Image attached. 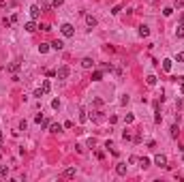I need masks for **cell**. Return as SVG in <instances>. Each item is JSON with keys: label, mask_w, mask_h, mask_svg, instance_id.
Instances as JSON below:
<instances>
[{"label": "cell", "mask_w": 184, "mask_h": 182, "mask_svg": "<svg viewBox=\"0 0 184 182\" xmlns=\"http://www.w3.org/2000/svg\"><path fill=\"white\" fill-rule=\"evenodd\" d=\"M176 7H184V0H176Z\"/></svg>", "instance_id": "obj_34"}, {"label": "cell", "mask_w": 184, "mask_h": 182, "mask_svg": "<svg viewBox=\"0 0 184 182\" xmlns=\"http://www.w3.org/2000/svg\"><path fill=\"white\" fill-rule=\"evenodd\" d=\"M75 174H77V169H75V167H67V169L62 171V176H64V178H75Z\"/></svg>", "instance_id": "obj_5"}, {"label": "cell", "mask_w": 184, "mask_h": 182, "mask_svg": "<svg viewBox=\"0 0 184 182\" xmlns=\"http://www.w3.org/2000/svg\"><path fill=\"white\" fill-rule=\"evenodd\" d=\"M178 133H180L178 124H171V137H178Z\"/></svg>", "instance_id": "obj_20"}, {"label": "cell", "mask_w": 184, "mask_h": 182, "mask_svg": "<svg viewBox=\"0 0 184 182\" xmlns=\"http://www.w3.org/2000/svg\"><path fill=\"white\" fill-rule=\"evenodd\" d=\"M103 79V71H94L92 73V81H101Z\"/></svg>", "instance_id": "obj_15"}, {"label": "cell", "mask_w": 184, "mask_h": 182, "mask_svg": "<svg viewBox=\"0 0 184 182\" xmlns=\"http://www.w3.org/2000/svg\"><path fill=\"white\" fill-rule=\"evenodd\" d=\"M116 174L118 176H126V165H124V163H118V165H116Z\"/></svg>", "instance_id": "obj_6"}, {"label": "cell", "mask_w": 184, "mask_h": 182, "mask_svg": "<svg viewBox=\"0 0 184 182\" xmlns=\"http://www.w3.org/2000/svg\"><path fill=\"white\" fill-rule=\"evenodd\" d=\"M182 105H184V99H182Z\"/></svg>", "instance_id": "obj_38"}, {"label": "cell", "mask_w": 184, "mask_h": 182, "mask_svg": "<svg viewBox=\"0 0 184 182\" xmlns=\"http://www.w3.org/2000/svg\"><path fill=\"white\" fill-rule=\"evenodd\" d=\"M41 13H43V11L39 9V4H32V7H30V17H32V20H36Z\"/></svg>", "instance_id": "obj_4"}, {"label": "cell", "mask_w": 184, "mask_h": 182, "mask_svg": "<svg viewBox=\"0 0 184 182\" xmlns=\"http://www.w3.org/2000/svg\"><path fill=\"white\" fill-rule=\"evenodd\" d=\"M86 24L90 26V28H94V26H96V17H92V15H86Z\"/></svg>", "instance_id": "obj_8"}, {"label": "cell", "mask_w": 184, "mask_h": 182, "mask_svg": "<svg viewBox=\"0 0 184 182\" xmlns=\"http://www.w3.org/2000/svg\"><path fill=\"white\" fill-rule=\"evenodd\" d=\"M69 73H71V69H69V67H60V69L56 71V75H58V79H67V77H69Z\"/></svg>", "instance_id": "obj_3"}, {"label": "cell", "mask_w": 184, "mask_h": 182, "mask_svg": "<svg viewBox=\"0 0 184 182\" xmlns=\"http://www.w3.org/2000/svg\"><path fill=\"white\" fill-rule=\"evenodd\" d=\"M49 45H51V49H56V51H60V49L64 47V43H62V41H54V43H49Z\"/></svg>", "instance_id": "obj_13"}, {"label": "cell", "mask_w": 184, "mask_h": 182, "mask_svg": "<svg viewBox=\"0 0 184 182\" xmlns=\"http://www.w3.org/2000/svg\"><path fill=\"white\" fill-rule=\"evenodd\" d=\"M154 163L159 167H167V157H165V154H156L154 157Z\"/></svg>", "instance_id": "obj_2"}, {"label": "cell", "mask_w": 184, "mask_h": 182, "mask_svg": "<svg viewBox=\"0 0 184 182\" xmlns=\"http://www.w3.org/2000/svg\"><path fill=\"white\" fill-rule=\"evenodd\" d=\"M49 131L51 133H60L62 131V124H49Z\"/></svg>", "instance_id": "obj_17"}, {"label": "cell", "mask_w": 184, "mask_h": 182, "mask_svg": "<svg viewBox=\"0 0 184 182\" xmlns=\"http://www.w3.org/2000/svg\"><path fill=\"white\" fill-rule=\"evenodd\" d=\"M26 126H28V122L22 120V122H20V131H26Z\"/></svg>", "instance_id": "obj_31"}, {"label": "cell", "mask_w": 184, "mask_h": 182, "mask_svg": "<svg viewBox=\"0 0 184 182\" xmlns=\"http://www.w3.org/2000/svg\"><path fill=\"white\" fill-rule=\"evenodd\" d=\"M34 122H39V124H41V122H43V116H41V114H36V116H34Z\"/></svg>", "instance_id": "obj_33"}, {"label": "cell", "mask_w": 184, "mask_h": 182, "mask_svg": "<svg viewBox=\"0 0 184 182\" xmlns=\"http://www.w3.org/2000/svg\"><path fill=\"white\" fill-rule=\"evenodd\" d=\"M79 120H81V122H86V120H88V112H84V109H81V114H79Z\"/></svg>", "instance_id": "obj_22"}, {"label": "cell", "mask_w": 184, "mask_h": 182, "mask_svg": "<svg viewBox=\"0 0 184 182\" xmlns=\"http://www.w3.org/2000/svg\"><path fill=\"white\" fill-rule=\"evenodd\" d=\"M176 36L178 39H184V26H178L176 28Z\"/></svg>", "instance_id": "obj_19"}, {"label": "cell", "mask_w": 184, "mask_h": 182, "mask_svg": "<svg viewBox=\"0 0 184 182\" xmlns=\"http://www.w3.org/2000/svg\"><path fill=\"white\" fill-rule=\"evenodd\" d=\"M163 71H165V73H169V71H171V60H169V58H165V60H163Z\"/></svg>", "instance_id": "obj_10"}, {"label": "cell", "mask_w": 184, "mask_h": 182, "mask_svg": "<svg viewBox=\"0 0 184 182\" xmlns=\"http://www.w3.org/2000/svg\"><path fill=\"white\" fill-rule=\"evenodd\" d=\"M92 65H94L92 58H84V60H81V67H84V69H92Z\"/></svg>", "instance_id": "obj_11"}, {"label": "cell", "mask_w": 184, "mask_h": 182, "mask_svg": "<svg viewBox=\"0 0 184 182\" xmlns=\"http://www.w3.org/2000/svg\"><path fill=\"white\" fill-rule=\"evenodd\" d=\"M24 28H26V30H28V32H34L36 28H39V26H36L34 22H28V24H26V26H24Z\"/></svg>", "instance_id": "obj_16"}, {"label": "cell", "mask_w": 184, "mask_h": 182, "mask_svg": "<svg viewBox=\"0 0 184 182\" xmlns=\"http://www.w3.org/2000/svg\"><path fill=\"white\" fill-rule=\"evenodd\" d=\"M41 90H43V92H45V94H47V92H49V90H51V84H49V81H47V79H45V81H43V88H41Z\"/></svg>", "instance_id": "obj_18"}, {"label": "cell", "mask_w": 184, "mask_h": 182, "mask_svg": "<svg viewBox=\"0 0 184 182\" xmlns=\"http://www.w3.org/2000/svg\"><path fill=\"white\" fill-rule=\"evenodd\" d=\"M0 144H2V133H0Z\"/></svg>", "instance_id": "obj_37"}, {"label": "cell", "mask_w": 184, "mask_h": 182, "mask_svg": "<svg viewBox=\"0 0 184 182\" xmlns=\"http://www.w3.org/2000/svg\"><path fill=\"white\" fill-rule=\"evenodd\" d=\"M39 28H41L43 32H47V30H51V26H47V24H41V26H39Z\"/></svg>", "instance_id": "obj_28"}, {"label": "cell", "mask_w": 184, "mask_h": 182, "mask_svg": "<svg viewBox=\"0 0 184 182\" xmlns=\"http://www.w3.org/2000/svg\"><path fill=\"white\" fill-rule=\"evenodd\" d=\"M17 69H20V62H13V65H9V71H13V73H15Z\"/></svg>", "instance_id": "obj_24"}, {"label": "cell", "mask_w": 184, "mask_h": 182, "mask_svg": "<svg viewBox=\"0 0 184 182\" xmlns=\"http://www.w3.org/2000/svg\"><path fill=\"white\" fill-rule=\"evenodd\" d=\"M139 167H143V169L150 167V159H148V157H141V159H139Z\"/></svg>", "instance_id": "obj_14"}, {"label": "cell", "mask_w": 184, "mask_h": 182, "mask_svg": "<svg viewBox=\"0 0 184 182\" xmlns=\"http://www.w3.org/2000/svg\"><path fill=\"white\" fill-rule=\"evenodd\" d=\"M148 34H150V28H148V26H139V36H143V39H146Z\"/></svg>", "instance_id": "obj_12"}, {"label": "cell", "mask_w": 184, "mask_h": 182, "mask_svg": "<svg viewBox=\"0 0 184 182\" xmlns=\"http://www.w3.org/2000/svg\"><path fill=\"white\" fill-rule=\"evenodd\" d=\"M9 174V167L7 165H0V176H7Z\"/></svg>", "instance_id": "obj_25"}, {"label": "cell", "mask_w": 184, "mask_h": 182, "mask_svg": "<svg viewBox=\"0 0 184 182\" xmlns=\"http://www.w3.org/2000/svg\"><path fill=\"white\" fill-rule=\"evenodd\" d=\"M92 122H103V112H92Z\"/></svg>", "instance_id": "obj_7"}, {"label": "cell", "mask_w": 184, "mask_h": 182, "mask_svg": "<svg viewBox=\"0 0 184 182\" xmlns=\"http://www.w3.org/2000/svg\"><path fill=\"white\" fill-rule=\"evenodd\" d=\"M163 13H165V17H169V15L173 13V9H171V7H167V9H163Z\"/></svg>", "instance_id": "obj_26"}, {"label": "cell", "mask_w": 184, "mask_h": 182, "mask_svg": "<svg viewBox=\"0 0 184 182\" xmlns=\"http://www.w3.org/2000/svg\"><path fill=\"white\" fill-rule=\"evenodd\" d=\"M146 81H148V86H156V77H154V75H148V79H146Z\"/></svg>", "instance_id": "obj_21"}, {"label": "cell", "mask_w": 184, "mask_h": 182, "mask_svg": "<svg viewBox=\"0 0 184 182\" xmlns=\"http://www.w3.org/2000/svg\"><path fill=\"white\" fill-rule=\"evenodd\" d=\"M49 47H51L49 43H41V45H39V54H47V51H49Z\"/></svg>", "instance_id": "obj_9"}, {"label": "cell", "mask_w": 184, "mask_h": 182, "mask_svg": "<svg viewBox=\"0 0 184 182\" xmlns=\"http://www.w3.org/2000/svg\"><path fill=\"white\" fill-rule=\"evenodd\" d=\"M43 94H45V92H43V90H41V88H39V90H34V96H36V99H41Z\"/></svg>", "instance_id": "obj_29"}, {"label": "cell", "mask_w": 184, "mask_h": 182, "mask_svg": "<svg viewBox=\"0 0 184 182\" xmlns=\"http://www.w3.org/2000/svg\"><path fill=\"white\" fill-rule=\"evenodd\" d=\"M60 32H62L64 36H67V39H71V36H75V28H73L71 24H62V26H60Z\"/></svg>", "instance_id": "obj_1"}, {"label": "cell", "mask_w": 184, "mask_h": 182, "mask_svg": "<svg viewBox=\"0 0 184 182\" xmlns=\"http://www.w3.org/2000/svg\"><path fill=\"white\" fill-rule=\"evenodd\" d=\"M178 81H180V84H184V75H180V77H176Z\"/></svg>", "instance_id": "obj_35"}, {"label": "cell", "mask_w": 184, "mask_h": 182, "mask_svg": "<svg viewBox=\"0 0 184 182\" xmlns=\"http://www.w3.org/2000/svg\"><path fill=\"white\" fill-rule=\"evenodd\" d=\"M51 4H54V7H56V9H58V7H62V4H64V0H54V2H51Z\"/></svg>", "instance_id": "obj_30"}, {"label": "cell", "mask_w": 184, "mask_h": 182, "mask_svg": "<svg viewBox=\"0 0 184 182\" xmlns=\"http://www.w3.org/2000/svg\"><path fill=\"white\" fill-rule=\"evenodd\" d=\"M51 107L54 109H60V101H58V99H54V101H51Z\"/></svg>", "instance_id": "obj_27"}, {"label": "cell", "mask_w": 184, "mask_h": 182, "mask_svg": "<svg viewBox=\"0 0 184 182\" xmlns=\"http://www.w3.org/2000/svg\"><path fill=\"white\" fill-rule=\"evenodd\" d=\"M176 60H178V62H184V51H180V54H178Z\"/></svg>", "instance_id": "obj_32"}, {"label": "cell", "mask_w": 184, "mask_h": 182, "mask_svg": "<svg viewBox=\"0 0 184 182\" xmlns=\"http://www.w3.org/2000/svg\"><path fill=\"white\" fill-rule=\"evenodd\" d=\"M180 26H184V13L180 15Z\"/></svg>", "instance_id": "obj_36"}, {"label": "cell", "mask_w": 184, "mask_h": 182, "mask_svg": "<svg viewBox=\"0 0 184 182\" xmlns=\"http://www.w3.org/2000/svg\"><path fill=\"white\" fill-rule=\"evenodd\" d=\"M133 120H135V116H133V114H126V118H124V122H126V124H131Z\"/></svg>", "instance_id": "obj_23"}]
</instances>
